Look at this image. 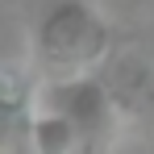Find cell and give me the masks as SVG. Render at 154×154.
<instances>
[{"mask_svg": "<svg viewBox=\"0 0 154 154\" xmlns=\"http://www.w3.org/2000/svg\"><path fill=\"white\" fill-rule=\"evenodd\" d=\"M117 29L88 0H58L33 29V71L42 83L88 79L112 54Z\"/></svg>", "mask_w": 154, "mask_h": 154, "instance_id": "obj_1", "label": "cell"}, {"mask_svg": "<svg viewBox=\"0 0 154 154\" xmlns=\"http://www.w3.org/2000/svg\"><path fill=\"white\" fill-rule=\"evenodd\" d=\"M38 108L58 112L75 125L83 154H108L112 137H117V121H121V100L112 96V88L100 79H67V83H42L38 92Z\"/></svg>", "mask_w": 154, "mask_h": 154, "instance_id": "obj_2", "label": "cell"}, {"mask_svg": "<svg viewBox=\"0 0 154 154\" xmlns=\"http://www.w3.org/2000/svg\"><path fill=\"white\" fill-rule=\"evenodd\" d=\"M38 92L33 67H0V154H33Z\"/></svg>", "mask_w": 154, "mask_h": 154, "instance_id": "obj_3", "label": "cell"}, {"mask_svg": "<svg viewBox=\"0 0 154 154\" xmlns=\"http://www.w3.org/2000/svg\"><path fill=\"white\" fill-rule=\"evenodd\" d=\"M33 154H83V142H79L75 125L67 117L38 108V117H33Z\"/></svg>", "mask_w": 154, "mask_h": 154, "instance_id": "obj_4", "label": "cell"}, {"mask_svg": "<svg viewBox=\"0 0 154 154\" xmlns=\"http://www.w3.org/2000/svg\"><path fill=\"white\" fill-rule=\"evenodd\" d=\"M150 92H154V79H150Z\"/></svg>", "mask_w": 154, "mask_h": 154, "instance_id": "obj_5", "label": "cell"}]
</instances>
